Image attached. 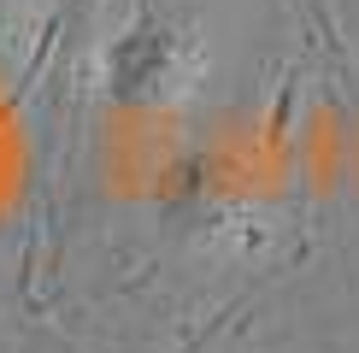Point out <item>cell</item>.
<instances>
[{
  "label": "cell",
  "mask_w": 359,
  "mask_h": 353,
  "mask_svg": "<svg viewBox=\"0 0 359 353\" xmlns=\"http://www.w3.org/2000/svg\"><path fill=\"white\" fill-rule=\"evenodd\" d=\"M206 48L194 41L189 24L165 12H136L100 59V88L118 112H171L201 88Z\"/></svg>",
  "instance_id": "obj_1"
},
{
  "label": "cell",
  "mask_w": 359,
  "mask_h": 353,
  "mask_svg": "<svg viewBox=\"0 0 359 353\" xmlns=\"http://www.w3.org/2000/svg\"><path fill=\"white\" fill-rule=\"evenodd\" d=\"M88 6H95V0H53V24H59V36H77V24L88 18Z\"/></svg>",
  "instance_id": "obj_2"
},
{
  "label": "cell",
  "mask_w": 359,
  "mask_h": 353,
  "mask_svg": "<svg viewBox=\"0 0 359 353\" xmlns=\"http://www.w3.org/2000/svg\"><path fill=\"white\" fill-rule=\"evenodd\" d=\"M6 18H12V0H0V36H6Z\"/></svg>",
  "instance_id": "obj_3"
}]
</instances>
